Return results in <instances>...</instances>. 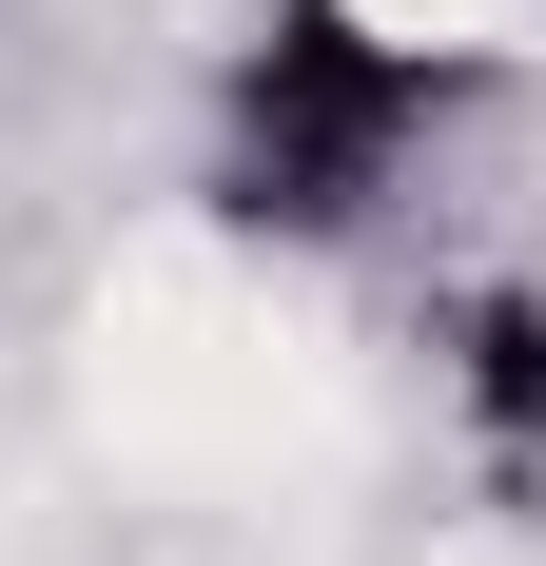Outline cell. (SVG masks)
I'll list each match as a JSON object with an SVG mask.
<instances>
[{
    "mask_svg": "<svg viewBox=\"0 0 546 566\" xmlns=\"http://www.w3.org/2000/svg\"><path fill=\"white\" fill-rule=\"evenodd\" d=\"M469 98H489V40H449L430 0H254L196 98V216L254 254H351L390 234V196Z\"/></svg>",
    "mask_w": 546,
    "mask_h": 566,
    "instance_id": "6da1fadb",
    "label": "cell"
},
{
    "mask_svg": "<svg viewBox=\"0 0 546 566\" xmlns=\"http://www.w3.org/2000/svg\"><path fill=\"white\" fill-rule=\"evenodd\" d=\"M449 391L489 410L507 450H546V313H527V293H489V313H469V352H449Z\"/></svg>",
    "mask_w": 546,
    "mask_h": 566,
    "instance_id": "7a4b0ae2",
    "label": "cell"
}]
</instances>
